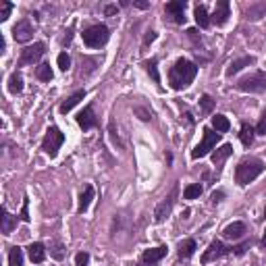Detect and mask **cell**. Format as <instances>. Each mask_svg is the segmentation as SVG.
Instances as JSON below:
<instances>
[{
	"label": "cell",
	"mask_w": 266,
	"mask_h": 266,
	"mask_svg": "<svg viewBox=\"0 0 266 266\" xmlns=\"http://www.w3.org/2000/svg\"><path fill=\"white\" fill-rule=\"evenodd\" d=\"M27 252H29V258H31V262H35V264H40V262H44V258H46V250H44V245L42 243H31L29 247H27Z\"/></svg>",
	"instance_id": "obj_23"
},
{
	"label": "cell",
	"mask_w": 266,
	"mask_h": 266,
	"mask_svg": "<svg viewBox=\"0 0 266 266\" xmlns=\"http://www.w3.org/2000/svg\"><path fill=\"white\" fill-rule=\"evenodd\" d=\"M262 245L266 247V231H264V235H262Z\"/></svg>",
	"instance_id": "obj_44"
},
{
	"label": "cell",
	"mask_w": 266,
	"mask_h": 266,
	"mask_svg": "<svg viewBox=\"0 0 266 266\" xmlns=\"http://www.w3.org/2000/svg\"><path fill=\"white\" fill-rule=\"evenodd\" d=\"M183 196H185V200H196V198H200V196H202V185H200V183L187 185V187L183 189Z\"/></svg>",
	"instance_id": "obj_30"
},
{
	"label": "cell",
	"mask_w": 266,
	"mask_h": 266,
	"mask_svg": "<svg viewBox=\"0 0 266 266\" xmlns=\"http://www.w3.org/2000/svg\"><path fill=\"white\" fill-rule=\"evenodd\" d=\"M8 266H23V250L21 247H11V252H8Z\"/></svg>",
	"instance_id": "obj_29"
},
{
	"label": "cell",
	"mask_w": 266,
	"mask_h": 266,
	"mask_svg": "<svg viewBox=\"0 0 266 266\" xmlns=\"http://www.w3.org/2000/svg\"><path fill=\"white\" fill-rule=\"evenodd\" d=\"M166 256V247L160 245V247H154V250H146L144 254H141V264H156L158 260H162Z\"/></svg>",
	"instance_id": "obj_15"
},
{
	"label": "cell",
	"mask_w": 266,
	"mask_h": 266,
	"mask_svg": "<svg viewBox=\"0 0 266 266\" xmlns=\"http://www.w3.org/2000/svg\"><path fill=\"white\" fill-rule=\"evenodd\" d=\"M46 52V44L42 42H35L33 46H27L21 50V56H19V67H27V65H33L44 56Z\"/></svg>",
	"instance_id": "obj_7"
},
{
	"label": "cell",
	"mask_w": 266,
	"mask_h": 266,
	"mask_svg": "<svg viewBox=\"0 0 266 266\" xmlns=\"http://www.w3.org/2000/svg\"><path fill=\"white\" fill-rule=\"evenodd\" d=\"M200 108L204 114H208L212 112V108H214V100L210 98V96H202V100H200Z\"/></svg>",
	"instance_id": "obj_32"
},
{
	"label": "cell",
	"mask_w": 266,
	"mask_h": 266,
	"mask_svg": "<svg viewBox=\"0 0 266 266\" xmlns=\"http://www.w3.org/2000/svg\"><path fill=\"white\" fill-rule=\"evenodd\" d=\"M154 40H156V31H148L146 38H144V46H150V44H152Z\"/></svg>",
	"instance_id": "obj_39"
},
{
	"label": "cell",
	"mask_w": 266,
	"mask_h": 266,
	"mask_svg": "<svg viewBox=\"0 0 266 266\" xmlns=\"http://www.w3.org/2000/svg\"><path fill=\"white\" fill-rule=\"evenodd\" d=\"M212 127L216 129V133H227L229 127H231V123H229V119L223 117V114H216V117H212Z\"/></svg>",
	"instance_id": "obj_25"
},
{
	"label": "cell",
	"mask_w": 266,
	"mask_h": 266,
	"mask_svg": "<svg viewBox=\"0 0 266 266\" xmlns=\"http://www.w3.org/2000/svg\"><path fill=\"white\" fill-rule=\"evenodd\" d=\"M247 245H250V243H243V245H237V247H233V252L237 254V256H241L245 250H247Z\"/></svg>",
	"instance_id": "obj_41"
},
{
	"label": "cell",
	"mask_w": 266,
	"mask_h": 266,
	"mask_svg": "<svg viewBox=\"0 0 266 266\" xmlns=\"http://www.w3.org/2000/svg\"><path fill=\"white\" fill-rule=\"evenodd\" d=\"M256 133H260V135H266V110L262 112V119L258 123V127H256Z\"/></svg>",
	"instance_id": "obj_37"
},
{
	"label": "cell",
	"mask_w": 266,
	"mask_h": 266,
	"mask_svg": "<svg viewBox=\"0 0 266 266\" xmlns=\"http://www.w3.org/2000/svg\"><path fill=\"white\" fill-rule=\"evenodd\" d=\"M83 98H85V92H83V90H79V92H75V94H71L69 98H67L63 104H60V112H63V114L71 112V110H73L75 106H77L79 102H81Z\"/></svg>",
	"instance_id": "obj_17"
},
{
	"label": "cell",
	"mask_w": 266,
	"mask_h": 266,
	"mask_svg": "<svg viewBox=\"0 0 266 266\" xmlns=\"http://www.w3.org/2000/svg\"><path fill=\"white\" fill-rule=\"evenodd\" d=\"M245 233H247V229H245L243 223H239V220H237V223L227 225V227L223 229V237H225V239H233V241H235V239H241Z\"/></svg>",
	"instance_id": "obj_14"
},
{
	"label": "cell",
	"mask_w": 266,
	"mask_h": 266,
	"mask_svg": "<svg viewBox=\"0 0 266 266\" xmlns=\"http://www.w3.org/2000/svg\"><path fill=\"white\" fill-rule=\"evenodd\" d=\"M117 11H119V8H117V4H108V6L104 8V13L108 15V17H110V15H114V13H117Z\"/></svg>",
	"instance_id": "obj_40"
},
{
	"label": "cell",
	"mask_w": 266,
	"mask_h": 266,
	"mask_svg": "<svg viewBox=\"0 0 266 266\" xmlns=\"http://www.w3.org/2000/svg\"><path fill=\"white\" fill-rule=\"evenodd\" d=\"M231 154H233V146H231V144H225V146H220L218 150H214V152H212V162H214L216 166H223V162H225Z\"/></svg>",
	"instance_id": "obj_18"
},
{
	"label": "cell",
	"mask_w": 266,
	"mask_h": 266,
	"mask_svg": "<svg viewBox=\"0 0 266 266\" xmlns=\"http://www.w3.org/2000/svg\"><path fill=\"white\" fill-rule=\"evenodd\" d=\"M92 200H94V187H92V185H85V189L81 191V196H79V206H77L79 214H83V212L90 208Z\"/></svg>",
	"instance_id": "obj_19"
},
{
	"label": "cell",
	"mask_w": 266,
	"mask_h": 266,
	"mask_svg": "<svg viewBox=\"0 0 266 266\" xmlns=\"http://www.w3.org/2000/svg\"><path fill=\"white\" fill-rule=\"evenodd\" d=\"M196 241L193 239H183V241L179 243V258L181 260H187V258H191L193 256V252H196Z\"/></svg>",
	"instance_id": "obj_21"
},
{
	"label": "cell",
	"mask_w": 266,
	"mask_h": 266,
	"mask_svg": "<svg viewBox=\"0 0 266 266\" xmlns=\"http://www.w3.org/2000/svg\"><path fill=\"white\" fill-rule=\"evenodd\" d=\"M135 112H139V114H141L139 119H144V121H150V119H152V112L144 110V108H141V106H137V108H135Z\"/></svg>",
	"instance_id": "obj_38"
},
{
	"label": "cell",
	"mask_w": 266,
	"mask_h": 266,
	"mask_svg": "<svg viewBox=\"0 0 266 266\" xmlns=\"http://www.w3.org/2000/svg\"><path fill=\"white\" fill-rule=\"evenodd\" d=\"M35 77L40 79V81H50L52 77H54V73H52V69L48 63H42L38 69H35Z\"/></svg>",
	"instance_id": "obj_28"
},
{
	"label": "cell",
	"mask_w": 266,
	"mask_h": 266,
	"mask_svg": "<svg viewBox=\"0 0 266 266\" xmlns=\"http://www.w3.org/2000/svg\"><path fill=\"white\" fill-rule=\"evenodd\" d=\"M139 266H156V264H141V262H139Z\"/></svg>",
	"instance_id": "obj_45"
},
{
	"label": "cell",
	"mask_w": 266,
	"mask_h": 266,
	"mask_svg": "<svg viewBox=\"0 0 266 266\" xmlns=\"http://www.w3.org/2000/svg\"><path fill=\"white\" fill-rule=\"evenodd\" d=\"M264 218H266V208H264Z\"/></svg>",
	"instance_id": "obj_46"
},
{
	"label": "cell",
	"mask_w": 266,
	"mask_h": 266,
	"mask_svg": "<svg viewBox=\"0 0 266 266\" xmlns=\"http://www.w3.org/2000/svg\"><path fill=\"white\" fill-rule=\"evenodd\" d=\"M262 173H264V162L260 158H243V160L235 166V181L239 185H247L254 179H258Z\"/></svg>",
	"instance_id": "obj_2"
},
{
	"label": "cell",
	"mask_w": 266,
	"mask_h": 266,
	"mask_svg": "<svg viewBox=\"0 0 266 266\" xmlns=\"http://www.w3.org/2000/svg\"><path fill=\"white\" fill-rule=\"evenodd\" d=\"M185 6H187L185 0H173V2L164 4V11H166V15L173 17L175 23H185Z\"/></svg>",
	"instance_id": "obj_10"
},
{
	"label": "cell",
	"mask_w": 266,
	"mask_h": 266,
	"mask_svg": "<svg viewBox=\"0 0 266 266\" xmlns=\"http://www.w3.org/2000/svg\"><path fill=\"white\" fill-rule=\"evenodd\" d=\"M19 218L23 220V223H29V220H31V216H29V198H27V196L23 198V208H21Z\"/></svg>",
	"instance_id": "obj_33"
},
{
	"label": "cell",
	"mask_w": 266,
	"mask_h": 266,
	"mask_svg": "<svg viewBox=\"0 0 266 266\" xmlns=\"http://www.w3.org/2000/svg\"><path fill=\"white\" fill-rule=\"evenodd\" d=\"M11 11H13V4L11 2H2V4H0V21H6L8 15H11Z\"/></svg>",
	"instance_id": "obj_34"
},
{
	"label": "cell",
	"mask_w": 266,
	"mask_h": 266,
	"mask_svg": "<svg viewBox=\"0 0 266 266\" xmlns=\"http://www.w3.org/2000/svg\"><path fill=\"white\" fill-rule=\"evenodd\" d=\"M87 262H90V254L79 252V254L75 256V264H77V266H87Z\"/></svg>",
	"instance_id": "obj_36"
},
{
	"label": "cell",
	"mask_w": 266,
	"mask_h": 266,
	"mask_svg": "<svg viewBox=\"0 0 266 266\" xmlns=\"http://www.w3.org/2000/svg\"><path fill=\"white\" fill-rule=\"evenodd\" d=\"M13 38L17 42H29L33 38V27L27 19H21L19 23L13 27Z\"/></svg>",
	"instance_id": "obj_12"
},
{
	"label": "cell",
	"mask_w": 266,
	"mask_h": 266,
	"mask_svg": "<svg viewBox=\"0 0 266 266\" xmlns=\"http://www.w3.org/2000/svg\"><path fill=\"white\" fill-rule=\"evenodd\" d=\"M50 256L52 258H56V260H63L65 258V247L60 241H52L50 243Z\"/></svg>",
	"instance_id": "obj_31"
},
{
	"label": "cell",
	"mask_w": 266,
	"mask_h": 266,
	"mask_svg": "<svg viewBox=\"0 0 266 266\" xmlns=\"http://www.w3.org/2000/svg\"><path fill=\"white\" fill-rule=\"evenodd\" d=\"M81 35H83V42H85L90 48H100V46H104V44L108 42L110 31H108V27H106V25L96 23V25H90L87 29H83Z\"/></svg>",
	"instance_id": "obj_3"
},
{
	"label": "cell",
	"mask_w": 266,
	"mask_h": 266,
	"mask_svg": "<svg viewBox=\"0 0 266 266\" xmlns=\"http://www.w3.org/2000/svg\"><path fill=\"white\" fill-rule=\"evenodd\" d=\"M58 67H60V71H67L71 67V58H69L67 52H60L58 54Z\"/></svg>",
	"instance_id": "obj_35"
},
{
	"label": "cell",
	"mask_w": 266,
	"mask_h": 266,
	"mask_svg": "<svg viewBox=\"0 0 266 266\" xmlns=\"http://www.w3.org/2000/svg\"><path fill=\"white\" fill-rule=\"evenodd\" d=\"M193 17H196V23L200 25L202 29H206L208 25H210V17H208V11H206V6L204 4H196V8H193Z\"/></svg>",
	"instance_id": "obj_20"
},
{
	"label": "cell",
	"mask_w": 266,
	"mask_h": 266,
	"mask_svg": "<svg viewBox=\"0 0 266 266\" xmlns=\"http://www.w3.org/2000/svg\"><path fill=\"white\" fill-rule=\"evenodd\" d=\"M218 141H220V133H214L210 127H206V129H204V137H202V141L196 146V150L191 152V158H193V160H198V158H204L212 148L218 144Z\"/></svg>",
	"instance_id": "obj_6"
},
{
	"label": "cell",
	"mask_w": 266,
	"mask_h": 266,
	"mask_svg": "<svg viewBox=\"0 0 266 266\" xmlns=\"http://www.w3.org/2000/svg\"><path fill=\"white\" fill-rule=\"evenodd\" d=\"M254 127L252 125H247V123H243L241 125V131H239V139H241V144L245 146V148H250L252 144H254Z\"/></svg>",
	"instance_id": "obj_24"
},
{
	"label": "cell",
	"mask_w": 266,
	"mask_h": 266,
	"mask_svg": "<svg viewBox=\"0 0 266 266\" xmlns=\"http://www.w3.org/2000/svg\"><path fill=\"white\" fill-rule=\"evenodd\" d=\"M223 196H225L223 191H214V193H212V202H214V204L220 202V198H223Z\"/></svg>",
	"instance_id": "obj_42"
},
{
	"label": "cell",
	"mask_w": 266,
	"mask_h": 266,
	"mask_svg": "<svg viewBox=\"0 0 266 266\" xmlns=\"http://www.w3.org/2000/svg\"><path fill=\"white\" fill-rule=\"evenodd\" d=\"M23 90V77L19 73H13L8 77V92L11 94H21Z\"/></svg>",
	"instance_id": "obj_26"
},
{
	"label": "cell",
	"mask_w": 266,
	"mask_h": 266,
	"mask_svg": "<svg viewBox=\"0 0 266 266\" xmlns=\"http://www.w3.org/2000/svg\"><path fill=\"white\" fill-rule=\"evenodd\" d=\"M4 48H6V42L4 38H0V52H4Z\"/></svg>",
	"instance_id": "obj_43"
},
{
	"label": "cell",
	"mask_w": 266,
	"mask_h": 266,
	"mask_svg": "<svg viewBox=\"0 0 266 266\" xmlns=\"http://www.w3.org/2000/svg\"><path fill=\"white\" fill-rule=\"evenodd\" d=\"M77 123H79V127H81L83 131L94 129L96 125H98V119H96L94 106H85V108L77 114Z\"/></svg>",
	"instance_id": "obj_11"
},
{
	"label": "cell",
	"mask_w": 266,
	"mask_h": 266,
	"mask_svg": "<svg viewBox=\"0 0 266 266\" xmlns=\"http://www.w3.org/2000/svg\"><path fill=\"white\" fill-rule=\"evenodd\" d=\"M196 75H198V67L187 58H179L168 71V83H171L173 90H183L196 79Z\"/></svg>",
	"instance_id": "obj_1"
},
{
	"label": "cell",
	"mask_w": 266,
	"mask_h": 266,
	"mask_svg": "<svg viewBox=\"0 0 266 266\" xmlns=\"http://www.w3.org/2000/svg\"><path fill=\"white\" fill-rule=\"evenodd\" d=\"M0 212H2V216H0V218H2V233H4V235L13 233V229L17 227V216H13L6 208H2Z\"/></svg>",
	"instance_id": "obj_22"
},
{
	"label": "cell",
	"mask_w": 266,
	"mask_h": 266,
	"mask_svg": "<svg viewBox=\"0 0 266 266\" xmlns=\"http://www.w3.org/2000/svg\"><path fill=\"white\" fill-rule=\"evenodd\" d=\"M229 252H233V247H227L223 241H218V239H214L210 245H208V250L202 254V264H210V262H214L218 258H223V256H227Z\"/></svg>",
	"instance_id": "obj_9"
},
{
	"label": "cell",
	"mask_w": 266,
	"mask_h": 266,
	"mask_svg": "<svg viewBox=\"0 0 266 266\" xmlns=\"http://www.w3.org/2000/svg\"><path fill=\"white\" fill-rule=\"evenodd\" d=\"M229 17H231V6H229L227 0H218L216 6H214V13H212V23L225 25Z\"/></svg>",
	"instance_id": "obj_13"
},
{
	"label": "cell",
	"mask_w": 266,
	"mask_h": 266,
	"mask_svg": "<svg viewBox=\"0 0 266 266\" xmlns=\"http://www.w3.org/2000/svg\"><path fill=\"white\" fill-rule=\"evenodd\" d=\"M237 90L250 92V94H264L266 92V73H264V71H256V73L239 79Z\"/></svg>",
	"instance_id": "obj_4"
},
{
	"label": "cell",
	"mask_w": 266,
	"mask_h": 266,
	"mask_svg": "<svg viewBox=\"0 0 266 266\" xmlns=\"http://www.w3.org/2000/svg\"><path fill=\"white\" fill-rule=\"evenodd\" d=\"M254 63H256L254 56H241V58L233 60V63L227 67V77H233V75L239 73V71H241L243 67H250V65H254Z\"/></svg>",
	"instance_id": "obj_16"
},
{
	"label": "cell",
	"mask_w": 266,
	"mask_h": 266,
	"mask_svg": "<svg viewBox=\"0 0 266 266\" xmlns=\"http://www.w3.org/2000/svg\"><path fill=\"white\" fill-rule=\"evenodd\" d=\"M144 67L148 71V75L152 77V81L154 83H160V75H158V60L156 58H150V60H146V63H144Z\"/></svg>",
	"instance_id": "obj_27"
},
{
	"label": "cell",
	"mask_w": 266,
	"mask_h": 266,
	"mask_svg": "<svg viewBox=\"0 0 266 266\" xmlns=\"http://www.w3.org/2000/svg\"><path fill=\"white\" fill-rule=\"evenodd\" d=\"M177 193H179V185H173V189H171V193L158 204L156 206V210H154V220L156 223H162V220L171 214V210H173V204H175V198H177Z\"/></svg>",
	"instance_id": "obj_8"
},
{
	"label": "cell",
	"mask_w": 266,
	"mask_h": 266,
	"mask_svg": "<svg viewBox=\"0 0 266 266\" xmlns=\"http://www.w3.org/2000/svg\"><path fill=\"white\" fill-rule=\"evenodd\" d=\"M63 141H65V133L60 131L58 127H50L46 131V135H44V139H42V150L50 158H54L58 154L60 146H63Z\"/></svg>",
	"instance_id": "obj_5"
}]
</instances>
